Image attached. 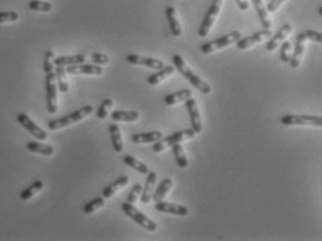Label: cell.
Masks as SVG:
<instances>
[{
  "instance_id": "30bf717a",
  "label": "cell",
  "mask_w": 322,
  "mask_h": 241,
  "mask_svg": "<svg viewBox=\"0 0 322 241\" xmlns=\"http://www.w3.org/2000/svg\"><path fill=\"white\" fill-rule=\"evenodd\" d=\"M272 36V32L270 29H262V31H258L255 34L250 35V36H246V38H240V39L236 42V46L239 51H246L248 47H251L254 45H258L262 40L268 39Z\"/></svg>"
},
{
  "instance_id": "ffe728a7",
  "label": "cell",
  "mask_w": 322,
  "mask_h": 241,
  "mask_svg": "<svg viewBox=\"0 0 322 241\" xmlns=\"http://www.w3.org/2000/svg\"><path fill=\"white\" fill-rule=\"evenodd\" d=\"M193 97V92L190 89H180V91L174 92V93H170L163 98V102L167 106H173V105H177L180 102H186L187 99Z\"/></svg>"
},
{
  "instance_id": "6da1fadb",
  "label": "cell",
  "mask_w": 322,
  "mask_h": 241,
  "mask_svg": "<svg viewBox=\"0 0 322 241\" xmlns=\"http://www.w3.org/2000/svg\"><path fill=\"white\" fill-rule=\"evenodd\" d=\"M52 58V52L46 53L43 70L46 74V106L48 112L53 115L58 112V85H56V74L53 71Z\"/></svg>"
},
{
  "instance_id": "ba28073f",
  "label": "cell",
  "mask_w": 322,
  "mask_h": 241,
  "mask_svg": "<svg viewBox=\"0 0 322 241\" xmlns=\"http://www.w3.org/2000/svg\"><path fill=\"white\" fill-rule=\"evenodd\" d=\"M223 3L224 0H213V3L211 5V7L208 9L207 14H205V17L202 20L201 23V27H200V31H198V35L200 36H207L209 32H211V29H212L213 24L216 21V18H218L219 13L222 10V7H223Z\"/></svg>"
},
{
  "instance_id": "83f0119b",
  "label": "cell",
  "mask_w": 322,
  "mask_h": 241,
  "mask_svg": "<svg viewBox=\"0 0 322 241\" xmlns=\"http://www.w3.org/2000/svg\"><path fill=\"white\" fill-rule=\"evenodd\" d=\"M85 62V56L82 55H75V56H60V58H55L53 63L55 66H74V64H81Z\"/></svg>"
},
{
  "instance_id": "1f68e13d",
  "label": "cell",
  "mask_w": 322,
  "mask_h": 241,
  "mask_svg": "<svg viewBox=\"0 0 322 241\" xmlns=\"http://www.w3.org/2000/svg\"><path fill=\"white\" fill-rule=\"evenodd\" d=\"M56 81H58L59 89L62 92L69 91V82L66 80V67L64 66H56Z\"/></svg>"
},
{
  "instance_id": "4fadbf2b",
  "label": "cell",
  "mask_w": 322,
  "mask_h": 241,
  "mask_svg": "<svg viewBox=\"0 0 322 241\" xmlns=\"http://www.w3.org/2000/svg\"><path fill=\"white\" fill-rule=\"evenodd\" d=\"M127 62L130 64H135V66H145L148 69L154 70H161L162 67H165V64L162 60L152 58H144V56H138V55H127Z\"/></svg>"
},
{
  "instance_id": "9a60e30c",
  "label": "cell",
  "mask_w": 322,
  "mask_h": 241,
  "mask_svg": "<svg viewBox=\"0 0 322 241\" xmlns=\"http://www.w3.org/2000/svg\"><path fill=\"white\" fill-rule=\"evenodd\" d=\"M67 74H89V75H101L104 73V69L101 66H92V64H74L67 66L66 69Z\"/></svg>"
},
{
  "instance_id": "277c9868",
  "label": "cell",
  "mask_w": 322,
  "mask_h": 241,
  "mask_svg": "<svg viewBox=\"0 0 322 241\" xmlns=\"http://www.w3.org/2000/svg\"><path fill=\"white\" fill-rule=\"evenodd\" d=\"M92 112H94V108H92L91 105H85L84 108L75 110V112L70 113V115L63 116V117H60V119L51 120L49 123H48V127H49V130L56 131V130H59V128H63V127H67L70 126V124H74V123H77V121L85 119L86 116L91 115Z\"/></svg>"
},
{
  "instance_id": "d6a6232c",
  "label": "cell",
  "mask_w": 322,
  "mask_h": 241,
  "mask_svg": "<svg viewBox=\"0 0 322 241\" xmlns=\"http://www.w3.org/2000/svg\"><path fill=\"white\" fill-rule=\"evenodd\" d=\"M105 205V198L104 197H99V198H95V200H92L86 204L85 207H84V213L86 215H91V213L97 212L98 209Z\"/></svg>"
},
{
  "instance_id": "7a4b0ae2",
  "label": "cell",
  "mask_w": 322,
  "mask_h": 241,
  "mask_svg": "<svg viewBox=\"0 0 322 241\" xmlns=\"http://www.w3.org/2000/svg\"><path fill=\"white\" fill-rule=\"evenodd\" d=\"M307 39L321 43L322 34L321 32H315V31L307 29V31H303V32H300L297 35V38H296V47H294V52L292 53V59L289 62L290 66H292V69H299L300 66H301V62H303V58H304L305 53V42H307Z\"/></svg>"
},
{
  "instance_id": "3957f363",
  "label": "cell",
  "mask_w": 322,
  "mask_h": 241,
  "mask_svg": "<svg viewBox=\"0 0 322 241\" xmlns=\"http://www.w3.org/2000/svg\"><path fill=\"white\" fill-rule=\"evenodd\" d=\"M173 64H174V69L177 70L180 74L183 75L186 80H189L191 85L196 86L198 91H201L202 93H211L212 92V88L209 84H207V81L201 80V77H198L197 74H194L190 70V67L186 64L184 59L180 56V55H174L173 56Z\"/></svg>"
},
{
  "instance_id": "7c38bea8",
  "label": "cell",
  "mask_w": 322,
  "mask_h": 241,
  "mask_svg": "<svg viewBox=\"0 0 322 241\" xmlns=\"http://www.w3.org/2000/svg\"><path fill=\"white\" fill-rule=\"evenodd\" d=\"M17 121L24 127V128H25V130H27V131L31 132L35 138H38L39 141H45L46 138H48L46 131H43L40 127L36 126L34 121L31 120L25 113H20V115H17Z\"/></svg>"
},
{
  "instance_id": "603a6c76",
  "label": "cell",
  "mask_w": 322,
  "mask_h": 241,
  "mask_svg": "<svg viewBox=\"0 0 322 241\" xmlns=\"http://www.w3.org/2000/svg\"><path fill=\"white\" fill-rule=\"evenodd\" d=\"M162 138L161 131L141 132V134H132L131 141L134 143H154Z\"/></svg>"
},
{
  "instance_id": "9c48e42d",
  "label": "cell",
  "mask_w": 322,
  "mask_h": 241,
  "mask_svg": "<svg viewBox=\"0 0 322 241\" xmlns=\"http://www.w3.org/2000/svg\"><path fill=\"white\" fill-rule=\"evenodd\" d=\"M283 126H312L322 127V119L319 116L311 115H285L281 119Z\"/></svg>"
},
{
  "instance_id": "2e32d148",
  "label": "cell",
  "mask_w": 322,
  "mask_h": 241,
  "mask_svg": "<svg viewBox=\"0 0 322 241\" xmlns=\"http://www.w3.org/2000/svg\"><path fill=\"white\" fill-rule=\"evenodd\" d=\"M155 209L158 212L169 213V215H176V216H187L189 215V209L183 205H177V204H172V202H156Z\"/></svg>"
},
{
  "instance_id": "5bb4252c",
  "label": "cell",
  "mask_w": 322,
  "mask_h": 241,
  "mask_svg": "<svg viewBox=\"0 0 322 241\" xmlns=\"http://www.w3.org/2000/svg\"><path fill=\"white\" fill-rule=\"evenodd\" d=\"M292 31H293V27H292L290 24H285L282 28L278 31V34L270 36L269 40L266 42V51H268V52H273L278 46H281V43L285 42V39L290 35Z\"/></svg>"
},
{
  "instance_id": "836d02e7",
  "label": "cell",
  "mask_w": 322,
  "mask_h": 241,
  "mask_svg": "<svg viewBox=\"0 0 322 241\" xmlns=\"http://www.w3.org/2000/svg\"><path fill=\"white\" fill-rule=\"evenodd\" d=\"M28 7L34 12H51L52 10V5L49 2H42V0H31L28 3Z\"/></svg>"
},
{
  "instance_id": "7402d4cb",
  "label": "cell",
  "mask_w": 322,
  "mask_h": 241,
  "mask_svg": "<svg viewBox=\"0 0 322 241\" xmlns=\"http://www.w3.org/2000/svg\"><path fill=\"white\" fill-rule=\"evenodd\" d=\"M174 67L173 66H165V67H162L158 73H155V74H152L148 77V84L152 86H155L158 85V84H161L162 81H165L167 80L170 75L174 73Z\"/></svg>"
},
{
  "instance_id": "d590c367",
  "label": "cell",
  "mask_w": 322,
  "mask_h": 241,
  "mask_svg": "<svg viewBox=\"0 0 322 241\" xmlns=\"http://www.w3.org/2000/svg\"><path fill=\"white\" fill-rule=\"evenodd\" d=\"M282 46V49H281V60H282V63H289L290 62V59H292V43L290 42H282L281 43Z\"/></svg>"
},
{
  "instance_id": "4dcf8cb0",
  "label": "cell",
  "mask_w": 322,
  "mask_h": 241,
  "mask_svg": "<svg viewBox=\"0 0 322 241\" xmlns=\"http://www.w3.org/2000/svg\"><path fill=\"white\" fill-rule=\"evenodd\" d=\"M172 148H173V155H174V158H176V162H177L178 167L186 169V167L189 166V159H187V156H186V154H184L183 147L180 145V142H177V143H173Z\"/></svg>"
},
{
  "instance_id": "d6986e66",
  "label": "cell",
  "mask_w": 322,
  "mask_h": 241,
  "mask_svg": "<svg viewBox=\"0 0 322 241\" xmlns=\"http://www.w3.org/2000/svg\"><path fill=\"white\" fill-rule=\"evenodd\" d=\"M127 184H128V177H127V176H123V177L117 178V180H115L110 185L105 187L104 191H102V197L106 198V200H109V198H112V197L115 196L116 192H119L121 188H124Z\"/></svg>"
},
{
  "instance_id": "cb8c5ba5",
  "label": "cell",
  "mask_w": 322,
  "mask_h": 241,
  "mask_svg": "<svg viewBox=\"0 0 322 241\" xmlns=\"http://www.w3.org/2000/svg\"><path fill=\"white\" fill-rule=\"evenodd\" d=\"M112 120L115 121H127V123H134L140 119V113L135 110H116L112 115Z\"/></svg>"
},
{
  "instance_id": "ac0fdd59",
  "label": "cell",
  "mask_w": 322,
  "mask_h": 241,
  "mask_svg": "<svg viewBox=\"0 0 322 241\" xmlns=\"http://www.w3.org/2000/svg\"><path fill=\"white\" fill-rule=\"evenodd\" d=\"M156 177H158V174H156L155 172H148V174H147V183H145V187H143V192H141V196H140L141 197V202H143V204H148V202H151Z\"/></svg>"
},
{
  "instance_id": "52a82bcc",
  "label": "cell",
  "mask_w": 322,
  "mask_h": 241,
  "mask_svg": "<svg viewBox=\"0 0 322 241\" xmlns=\"http://www.w3.org/2000/svg\"><path fill=\"white\" fill-rule=\"evenodd\" d=\"M240 38H242V34H240L239 31H233V32H229L227 35L220 36L218 39L211 40V42H208V43H204V45L201 46V52L205 53V55L216 52L219 49H223V47L232 45V43H236Z\"/></svg>"
},
{
  "instance_id": "f546056e",
  "label": "cell",
  "mask_w": 322,
  "mask_h": 241,
  "mask_svg": "<svg viewBox=\"0 0 322 241\" xmlns=\"http://www.w3.org/2000/svg\"><path fill=\"white\" fill-rule=\"evenodd\" d=\"M42 188H43V181H40V180H36L35 183H32L31 185H29L28 188H25L20 194V198L23 200V201H28V200H31L32 197L36 196L39 191H42Z\"/></svg>"
},
{
  "instance_id": "44dd1931",
  "label": "cell",
  "mask_w": 322,
  "mask_h": 241,
  "mask_svg": "<svg viewBox=\"0 0 322 241\" xmlns=\"http://www.w3.org/2000/svg\"><path fill=\"white\" fill-rule=\"evenodd\" d=\"M253 5L254 7H255V12L258 14L259 21L262 24V27H264L265 29H270V27H272V20H270L269 14H268V10H266V7L264 6L262 0H253Z\"/></svg>"
},
{
  "instance_id": "e0dca14e",
  "label": "cell",
  "mask_w": 322,
  "mask_h": 241,
  "mask_svg": "<svg viewBox=\"0 0 322 241\" xmlns=\"http://www.w3.org/2000/svg\"><path fill=\"white\" fill-rule=\"evenodd\" d=\"M166 16L167 20H169V24H170V31H172L173 36H181L183 34V28H181V24H180V20H178L177 12L174 7H167L166 9Z\"/></svg>"
},
{
  "instance_id": "ab89813d",
  "label": "cell",
  "mask_w": 322,
  "mask_h": 241,
  "mask_svg": "<svg viewBox=\"0 0 322 241\" xmlns=\"http://www.w3.org/2000/svg\"><path fill=\"white\" fill-rule=\"evenodd\" d=\"M285 2H286V0H269V2H268V5H266V10H268V13L276 12L279 7L282 6Z\"/></svg>"
},
{
  "instance_id": "e575fe53",
  "label": "cell",
  "mask_w": 322,
  "mask_h": 241,
  "mask_svg": "<svg viewBox=\"0 0 322 241\" xmlns=\"http://www.w3.org/2000/svg\"><path fill=\"white\" fill-rule=\"evenodd\" d=\"M112 106H113V101L110 98L105 99L104 102H102V105H101V108L98 109V112H97V117L101 119V120L106 119V116L109 113V110L112 109Z\"/></svg>"
},
{
  "instance_id": "f1b7e54d",
  "label": "cell",
  "mask_w": 322,
  "mask_h": 241,
  "mask_svg": "<svg viewBox=\"0 0 322 241\" xmlns=\"http://www.w3.org/2000/svg\"><path fill=\"white\" fill-rule=\"evenodd\" d=\"M123 162L126 163L127 166L131 167V169H134V170H137V172L141 173V174H148V172H150L148 166H147L145 163H143V162H140L138 159H135L134 156L126 155L124 158H123Z\"/></svg>"
},
{
  "instance_id": "8fae6325",
  "label": "cell",
  "mask_w": 322,
  "mask_h": 241,
  "mask_svg": "<svg viewBox=\"0 0 322 241\" xmlns=\"http://www.w3.org/2000/svg\"><path fill=\"white\" fill-rule=\"evenodd\" d=\"M186 106H187L189 115H190L193 130L196 131V134H200V132L202 131V120L201 115H200V108H198V105H197V101L193 98H189L186 101Z\"/></svg>"
},
{
  "instance_id": "484cf974",
  "label": "cell",
  "mask_w": 322,
  "mask_h": 241,
  "mask_svg": "<svg viewBox=\"0 0 322 241\" xmlns=\"http://www.w3.org/2000/svg\"><path fill=\"white\" fill-rule=\"evenodd\" d=\"M172 187H173L172 178L166 177L165 180H162V183L159 184V187L156 188V191L154 192V196H152V200H154L155 202L163 201V200H165V197L167 196V192L172 189Z\"/></svg>"
},
{
  "instance_id": "d4e9b609",
  "label": "cell",
  "mask_w": 322,
  "mask_h": 241,
  "mask_svg": "<svg viewBox=\"0 0 322 241\" xmlns=\"http://www.w3.org/2000/svg\"><path fill=\"white\" fill-rule=\"evenodd\" d=\"M109 132H110V138H112L113 150H115V152H117V154H121L123 150H124V143H123V139H121L120 128H119L117 124H110Z\"/></svg>"
},
{
  "instance_id": "8992f818",
  "label": "cell",
  "mask_w": 322,
  "mask_h": 241,
  "mask_svg": "<svg viewBox=\"0 0 322 241\" xmlns=\"http://www.w3.org/2000/svg\"><path fill=\"white\" fill-rule=\"evenodd\" d=\"M196 137V131L191 128V130H183V131H177V132H173L170 135H167L166 138H163V139H159V141H156L154 142V147H152V151L154 152H162V151H165L167 147H172L173 143H177V142H183L186 139H191V138Z\"/></svg>"
},
{
  "instance_id": "4316f807",
  "label": "cell",
  "mask_w": 322,
  "mask_h": 241,
  "mask_svg": "<svg viewBox=\"0 0 322 241\" xmlns=\"http://www.w3.org/2000/svg\"><path fill=\"white\" fill-rule=\"evenodd\" d=\"M27 150L34 152V154H39V155L45 156H51L55 154L52 145H46V143L36 142V141H31V142L27 143Z\"/></svg>"
},
{
  "instance_id": "8d00e7d4",
  "label": "cell",
  "mask_w": 322,
  "mask_h": 241,
  "mask_svg": "<svg viewBox=\"0 0 322 241\" xmlns=\"http://www.w3.org/2000/svg\"><path fill=\"white\" fill-rule=\"evenodd\" d=\"M141 192H143V185H141V184H135L131 188V191H130L128 197H127V202H128V204L137 202L140 196H141Z\"/></svg>"
},
{
  "instance_id": "f35d334b",
  "label": "cell",
  "mask_w": 322,
  "mask_h": 241,
  "mask_svg": "<svg viewBox=\"0 0 322 241\" xmlns=\"http://www.w3.org/2000/svg\"><path fill=\"white\" fill-rule=\"evenodd\" d=\"M91 60L95 64H108L109 63V56H106L104 53H92Z\"/></svg>"
},
{
  "instance_id": "60d3db41",
  "label": "cell",
  "mask_w": 322,
  "mask_h": 241,
  "mask_svg": "<svg viewBox=\"0 0 322 241\" xmlns=\"http://www.w3.org/2000/svg\"><path fill=\"white\" fill-rule=\"evenodd\" d=\"M236 3L239 5L240 10H243V12H247L248 9H250V3H248L247 0H236Z\"/></svg>"
},
{
  "instance_id": "5b68a950",
  "label": "cell",
  "mask_w": 322,
  "mask_h": 241,
  "mask_svg": "<svg viewBox=\"0 0 322 241\" xmlns=\"http://www.w3.org/2000/svg\"><path fill=\"white\" fill-rule=\"evenodd\" d=\"M121 209H123V212L126 213L128 218H131L135 223L140 224L141 227H144L145 230H148V231H155V230L158 229L155 222L151 218H148L147 215H144L140 209H137V208L134 207V204L124 202V204L121 205Z\"/></svg>"
},
{
  "instance_id": "b9f144b4",
  "label": "cell",
  "mask_w": 322,
  "mask_h": 241,
  "mask_svg": "<svg viewBox=\"0 0 322 241\" xmlns=\"http://www.w3.org/2000/svg\"><path fill=\"white\" fill-rule=\"evenodd\" d=\"M266 2H269V0H266Z\"/></svg>"
},
{
  "instance_id": "74e56055",
  "label": "cell",
  "mask_w": 322,
  "mask_h": 241,
  "mask_svg": "<svg viewBox=\"0 0 322 241\" xmlns=\"http://www.w3.org/2000/svg\"><path fill=\"white\" fill-rule=\"evenodd\" d=\"M18 14L16 12H0V24L17 21Z\"/></svg>"
}]
</instances>
